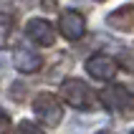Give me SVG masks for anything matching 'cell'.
Here are the masks:
<instances>
[{"label": "cell", "instance_id": "obj_10", "mask_svg": "<svg viewBox=\"0 0 134 134\" xmlns=\"http://www.w3.org/2000/svg\"><path fill=\"white\" fill-rule=\"evenodd\" d=\"M10 124H13V121H10V114L0 106V134H8V132H10Z\"/></svg>", "mask_w": 134, "mask_h": 134}, {"label": "cell", "instance_id": "obj_1", "mask_svg": "<svg viewBox=\"0 0 134 134\" xmlns=\"http://www.w3.org/2000/svg\"><path fill=\"white\" fill-rule=\"evenodd\" d=\"M61 96L68 106H74L79 111H91L96 109V94L91 91V86L81 79H66L61 83Z\"/></svg>", "mask_w": 134, "mask_h": 134}, {"label": "cell", "instance_id": "obj_13", "mask_svg": "<svg viewBox=\"0 0 134 134\" xmlns=\"http://www.w3.org/2000/svg\"><path fill=\"white\" fill-rule=\"evenodd\" d=\"M96 134H111V132H109V129H104V132H96Z\"/></svg>", "mask_w": 134, "mask_h": 134}, {"label": "cell", "instance_id": "obj_7", "mask_svg": "<svg viewBox=\"0 0 134 134\" xmlns=\"http://www.w3.org/2000/svg\"><path fill=\"white\" fill-rule=\"evenodd\" d=\"M13 66L18 68L20 74H36L38 68L43 66V58H41L33 48L20 46V48H15V51H13Z\"/></svg>", "mask_w": 134, "mask_h": 134}, {"label": "cell", "instance_id": "obj_8", "mask_svg": "<svg viewBox=\"0 0 134 134\" xmlns=\"http://www.w3.org/2000/svg\"><path fill=\"white\" fill-rule=\"evenodd\" d=\"M106 25L121 33H132L134 30V5H121L114 13L106 15Z\"/></svg>", "mask_w": 134, "mask_h": 134}, {"label": "cell", "instance_id": "obj_11", "mask_svg": "<svg viewBox=\"0 0 134 134\" xmlns=\"http://www.w3.org/2000/svg\"><path fill=\"white\" fill-rule=\"evenodd\" d=\"M10 15H5V13H0V33H3V36H8V33H10Z\"/></svg>", "mask_w": 134, "mask_h": 134}, {"label": "cell", "instance_id": "obj_14", "mask_svg": "<svg viewBox=\"0 0 134 134\" xmlns=\"http://www.w3.org/2000/svg\"><path fill=\"white\" fill-rule=\"evenodd\" d=\"M132 134H134V132H132Z\"/></svg>", "mask_w": 134, "mask_h": 134}, {"label": "cell", "instance_id": "obj_4", "mask_svg": "<svg viewBox=\"0 0 134 134\" xmlns=\"http://www.w3.org/2000/svg\"><path fill=\"white\" fill-rule=\"evenodd\" d=\"M58 30H61V36L68 38V41H81L86 36V20L76 10H63L61 18H58Z\"/></svg>", "mask_w": 134, "mask_h": 134}, {"label": "cell", "instance_id": "obj_5", "mask_svg": "<svg viewBox=\"0 0 134 134\" xmlns=\"http://www.w3.org/2000/svg\"><path fill=\"white\" fill-rule=\"evenodd\" d=\"M25 36L36 46H53L56 43V28L43 18H30L25 25Z\"/></svg>", "mask_w": 134, "mask_h": 134}, {"label": "cell", "instance_id": "obj_6", "mask_svg": "<svg viewBox=\"0 0 134 134\" xmlns=\"http://www.w3.org/2000/svg\"><path fill=\"white\" fill-rule=\"evenodd\" d=\"M86 71L96 81H111L114 76H116V71H119V63L111 56H91L86 61Z\"/></svg>", "mask_w": 134, "mask_h": 134}, {"label": "cell", "instance_id": "obj_3", "mask_svg": "<svg viewBox=\"0 0 134 134\" xmlns=\"http://www.w3.org/2000/svg\"><path fill=\"white\" fill-rule=\"evenodd\" d=\"M33 111H36V116L41 119V124H46V127H58L61 119H63V106H61L58 99L53 96V94H48V91H43V94L36 96Z\"/></svg>", "mask_w": 134, "mask_h": 134}, {"label": "cell", "instance_id": "obj_9", "mask_svg": "<svg viewBox=\"0 0 134 134\" xmlns=\"http://www.w3.org/2000/svg\"><path fill=\"white\" fill-rule=\"evenodd\" d=\"M15 134H43V129L36 127L33 121H20V124H18V132H15Z\"/></svg>", "mask_w": 134, "mask_h": 134}, {"label": "cell", "instance_id": "obj_12", "mask_svg": "<svg viewBox=\"0 0 134 134\" xmlns=\"http://www.w3.org/2000/svg\"><path fill=\"white\" fill-rule=\"evenodd\" d=\"M41 8H43L46 13H53V10H56V0H43V3H41Z\"/></svg>", "mask_w": 134, "mask_h": 134}, {"label": "cell", "instance_id": "obj_2", "mask_svg": "<svg viewBox=\"0 0 134 134\" xmlns=\"http://www.w3.org/2000/svg\"><path fill=\"white\" fill-rule=\"evenodd\" d=\"M99 101L109 109V111H119L121 116H134V96L127 91V86H106L99 94Z\"/></svg>", "mask_w": 134, "mask_h": 134}]
</instances>
